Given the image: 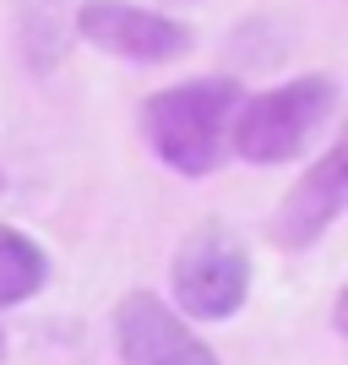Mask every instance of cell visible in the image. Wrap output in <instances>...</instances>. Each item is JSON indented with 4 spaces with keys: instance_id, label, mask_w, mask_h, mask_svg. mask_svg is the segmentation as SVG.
<instances>
[{
    "instance_id": "6da1fadb",
    "label": "cell",
    "mask_w": 348,
    "mask_h": 365,
    "mask_svg": "<svg viewBox=\"0 0 348 365\" xmlns=\"http://www.w3.org/2000/svg\"><path fill=\"white\" fill-rule=\"evenodd\" d=\"M240 98V82L228 76H196V82L164 88L142 109V137L158 153V164H169L174 175H212L228 158V125Z\"/></svg>"
},
{
    "instance_id": "7a4b0ae2",
    "label": "cell",
    "mask_w": 348,
    "mask_h": 365,
    "mask_svg": "<svg viewBox=\"0 0 348 365\" xmlns=\"http://www.w3.org/2000/svg\"><path fill=\"white\" fill-rule=\"evenodd\" d=\"M337 109V82L332 76H294L283 88H267L256 98H240L234 125H228V148L245 164H288L300 158L305 142L332 120Z\"/></svg>"
},
{
    "instance_id": "3957f363",
    "label": "cell",
    "mask_w": 348,
    "mask_h": 365,
    "mask_svg": "<svg viewBox=\"0 0 348 365\" xmlns=\"http://www.w3.org/2000/svg\"><path fill=\"white\" fill-rule=\"evenodd\" d=\"M251 294V251L228 224H201L174 251V300L196 322H228Z\"/></svg>"
},
{
    "instance_id": "277c9868",
    "label": "cell",
    "mask_w": 348,
    "mask_h": 365,
    "mask_svg": "<svg viewBox=\"0 0 348 365\" xmlns=\"http://www.w3.org/2000/svg\"><path fill=\"white\" fill-rule=\"evenodd\" d=\"M76 33L93 49L137 61V66H164V61H174V55L191 49V28L185 22L158 16L147 6H131V0H88L76 11Z\"/></svg>"
},
{
    "instance_id": "5b68a950",
    "label": "cell",
    "mask_w": 348,
    "mask_h": 365,
    "mask_svg": "<svg viewBox=\"0 0 348 365\" xmlns=\"http://www.w3.org/2000/svg\"><path fill=\"white\" fill-rule=\"evenodd\" d=\"M115 349L125 365H218V354L147 289L115 305Z\"/></svg>"
},
{
    "instance_id": "8992f818",
    "label": "cell",
    "mask_w": 348,
    "mask_h": 365,
    "mask_svg": "<svg viewBox=\"0 0 348 365\" xmlns=\"http://www.w3.org/2000/svg\"><path fill=\"white\" fill-rule=\"evenodd\" d=\"M343 207H348V158H343V148H332L283 197V207H278V218H273V240L283 245V251H305V245H316L321 235L343 218Z\"/></svg>"
},
{
    "instance_id": "52a82bcc",
    "label": "cell",
    "mask_w": 348,
    "mask_h": 365,
    "mask_svg": "<svg viewBox=\"0 0 348 365\" xmlns=\"http://www.w3.org/2000/svg\"><path fill=\"white\" fill-rule=\"evenodd\" d=\"M49 284V257L44 245H33L22 229L0 224V311L33 300V294Z\"/></svg>"
},
{
    "instance_id": "ba28073f",
    "label": "cell",
    "mask_w": 348,
    "mask_h": 365,
    "mask_svg": "<svg viewBox=\"0 0 348 365\" xmlns=\"http://www.w3.org/2000/svg\"><path fill=\"white\" fill-rule=\"evenodd\" d=\"M0 354H6V338H0Z\"/></svg>"
}]
</instances>
